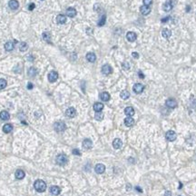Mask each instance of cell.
<instances>
[{
    "label": "cell",
    "mask_w": 196,
    "mask_h": 196,
    "mask_svg": "<svg viewBox=\"0 0 196 196\" xmlns=\"http://www.w3.org/2000/svg\"><path fill=\"white\" fill-rule=\"evenodd\" d=\"M34 187L38 193H44L46 190V184L42 180H36L34 184Z\"/></svg>",
    "instance_id": "1"
},
{
    "label": "cell",
    "mask_w": 196,
    "mask_h": 196,
    "mask_svg": "<svg viewBox=\"0 0 196 196\" xmlns=\"http://www.w3.org/2000/svg\"><path fill=\"white\" fill-rule=\"evenodd\" d=\"M67 161H68L67 156L65 155V154H63V153L58 154V155L56 156V159H55L56 163H57L58 165H61V166L65 165V164L67 163Z\"/></svg>",
    "instance_id": "2"
},
{
    "label": "cell",
    "mask_w": 196,
    "mask_h": 196,
    "mask_svg": "<svg viewBox=\"0 0 196 196\" xmlns=\"http://www.w3.org/2000/svg\"><path fill=\"white\" fill-rule=\"evenodd\" d=\"M54 129H55L57 133H62L66 129V125L65 123L62 121H58V122H55V124H54Z\"/></svg>",
    "instance_id": "3"
},
{
    "label": "cell",
    "mask_w": 196,
    "mask_h": 196,
    "mask_svg": "<svg viewBox=\"0 0 196 196\" xmlns=\"http://www.w3.org/2000/svg\"><path fill=\"white\" fill-rule=\"evenodd\" d=\"M165 104L167 107H169V108H175L176 106H177V102H176L175 100H174V98H169V99H167L165 102Z\"/></svg>",
    "instance_id": "4"
},
{
    "label": "cell",
    "mask_w": 196,
    "mask_h": 196,
    "mask_svg": "<svg viewBox=\"0 0 196 196\" xmlns=\"http://www.w3.org/2000/svg\"><path fill=\"white\" fill-rule=\"evenodd\" d=\"M65 115L69 118H74L76 115V110L74 107H69L67 110L65 111Z\"/></svg>",
    "instance_id": "5"
},
{
    "label": "cell",
    "mask_w": 196,
    "mask_h": 196,
    "mask_svg": "<svg viewBox=\"0 0 196 196\" xmlns=\"http://www.w3.org/2000/svg\"><path fill=\"white\" fill-rule=\"evenodd\" d=\"M57 78H58V74L55 71H51L50 73L48 74V80L51 83L55 82V81L57 80Z\"/></svg>",
    "instance_id": "6"
},
{
    "label": "cell",
    "mask_w": 196,
    "mask_h": 196,
    "mask_svg": "<svg viewBox=\"0 0 196 196\" xmlns=\"http://www.w3.org/2000/svg\"><path fill=\"white\" fill-rule=\"evenodd\" d=\"M165 137H166V139H167L168 141H170V142H174V140H175V139H176V133H174V131L170 130V131H168V132L166 133Z\"/></svg>",
    "instance_id": "7"
},
{
    "label": "cell",
    "mask_w": 196,
    "mask_h": 196,
    "mask_svg": "<svg viewBox=\"0 0 196 196\" xmlns=\"http://www.w3.org/2000/svg\"><path fill=\"white\" fill-rule=\"evenodd\" d=\"M95 171H96V173L98 174H103V173H104V171H105V166L103 165V163H97L96 165V167H95Z\"/></svg>",
    "instance_id": "8"
},
{
    "label": "cell",
    "mask_w": 196,
    "mask_h": 196,
    "mask_svg": "<svg viewBox=\"0 0 196 196\" xmlns=\"http://www.w3.org/2000/svg\"><path fill=\"white\" fill-rule=\"evenodd\" d=\"M133 92L135 94H141L142 92L143 91V89H144V86H143V85H142V84H135L134 86H133Z\"/></svg>",
    "instance_id": "9"
},
{
    "label": "cell",
    "mask_w": 196,
    "mask_h": 196,
    "mask_svg": "<svg viewBox=\"0 0 196 196\" xmlns=\"http://www.w3.org/2000/svg\"><path fill=\"white\" fill-rule=\"evenodd\" d=\"M112 71H113V69H112V67H111L109 65H103V67H102V73H103V75H105V76L110 75V74L112 73Z\"/></svg>",
    "instance_id": "10"
},
{
    "label": "cell",
    "mask_w": 196,
    "mask_h": 196,
    "mask_svg": "<svg viewBox=\"0 0 196 196\" xmlns=\"http://www.w3.org/2000/svg\"><path fill=\"white\" fill-rule=\"evenodd\" d=\"M8 5H9V7L12 10H16L18 8V6H19V3H18L17 0H10L8 2Z\"/></svg>",
    "instance_id": "11"
},
{
    "label": "cell",
    "mask_w": 196,
    "mask_h": 196,
    "mask_svg": "<svg viewBox=\"0 0 196 196\" xmlns=\"http://www.w3.org/2000/svg\"><path fill=\"white\" fill-rule=\"evenodd\" d=\"M126 38L129 42H134L137 38V35L134 32H128L126 34Z\"/></svg>",
    "instance_id": "12"
},
{
    "label": "cell",
    "mask_w": 196,
    "mask_h": 196,
    "mask_svg": "<svg viewBox=\"0 0 196 196\" xmlns=\"http://www.w3.org/2000/svg\"><path fill=\"white\" fill-rule=\"evenodd\" d=\"M140 12L142 13V15H147L151 12V8L148 5H142L141 7H140Z\"/></svg>",
    "instance_id": "13"
},
{
    "label": "cell",
    "mask_w": 196,
    "mask_h": 196,
    "mask_svg": "<svg viewBox=\"0 0 196 196\" xmlns=\"http://www.w3.org/2000/svg\"><path fill=\"white\" fill-rule=\"evenodd\" d=\"M93 146V142L91 141L90 139H85L83 141V147L86 150H88V149H91Z\"/></svg>",
    "instance_id": "14"
},
{
    "label": "cell",
    "mask_w": 196,
    "mask_h": 196,
    "mask_svg": "<svg viewBox=\"0 0 196 196\" xmlns=\"http://www.w3.org/2000/svg\"><path fill=\"white\" fill-rule=\"evenodd\" d=\"M172 8H173V4H172V2L170 1V0H167L164 4H163V9L165 12H169V11H171L172 10Z\"/></svg>",
    "instance_id": "15"
},
{
    "label": "cell",
    "mask_w": 196,
    "mask_h": 196,
    "mask_svg": "<svg viewBox=\"0 0 196 196\" xmlns=\"http://www.w3.org/2000/svg\"><path fill=\"white\" fill-rule=\"evenodd\" d=\"M113 146L114 149H120L121 147L123 146V142H122V140L119 138L114 139L113 142Z\"/></svg>",
    "instance_id": "16"
},
{
    "label": "cell",
    "mask_w": 196,
    "mask_h": 196,
    "mask_svg": "<svg viewBox=\"0 0 196 196\" xmlns=\"http://www.w3.org/2000/svg\"><path fill=\"white\" fill-rule=\"evenodd\" d=\"M76 10L74 7H69L66 9V15L69 17H75L76 15Z\"/></svg>",
    "instance_id": "17"
},
{
    "label": "cell",
    "mask_w": 196,
    "mask_h": 196,
    "mask_svg": "<svg viewBox=\"0 0 196 196\" xmlns=\"http://www.w3.org/2000/svg\"><path fill=\"white\" fill-rule=\"evenodd\" d=\"M50 193L53 194V195H58V194H60V193H61L60 187H58V186H56V185L52 186L50 188Z\"/></svg>",
    "instance_id": "18"
},
{
    "label": "cell",
    "mask_w": 196,
    "mask_h": 196,
    "mask_svg": "<svg viewBox=\"0 0 196 196\" xmlns=\"http://www.w3.org/2000/svg\"><path fill=\"white\" fill-rule=\"evenodd\" d=\"M9 118H10V114H9L8 112H6V111H2V112L0 113V119H1V120L7 121V120H9Z\"/></svg>",
    "instance_id": "19"
},
{
    "label": "cell",
    "mask_w": 196,
    "mask_h": 196,
    "mask_svg": "<svg viewBox=\"0 0 196 196\" xmlns=\"http://www.w3.org/2000/svg\"><path fill=\"white\" fill-rule=\"evenodd\" d=\"M15 178L18 179V180H21V179H23L24 177L25 176V172L23 171V170H21V169H18V170H16V172H15Z\"/></svg>",
    "instance_id": "20"
},
{
    "label": "cell",
    "mask_w": 196,
    "mask_h": 196,
    "mask_svg": "<svg viewBox=\"0 0 196 196\" xmlns=\"http://www.w3.org/2000/svg\"><path fill=\"white\" fill-rule=\"evenodd\" d=\"M100 99L103 102H107L110 100V95L107 92H103L100 94Z\"/></svg>",
    "instance_id": "21"
},
{
    "label": "cell",
    "mask_w": 196,
    "mask_h": 196,
    "mask_svg": "<svg viewBox=\"0 0 196 196\" xmlns=\"http://www.w3.org/2000/svg\"><path fill=\"white\" fill-rule=\"evenodd\" d=\"M124 124H125L127 127H131V126H133L134 124V120H133L132 117L128 116V117H126L124 119Z\"/></svg>",
    "instance_id": "22"
},
{
    "label": "cell",
    "mask_w": 196,
    "mask_h": 196,
    "mask_svg": "<svg viewBox=\"0 0 196 196\" xmlns=\"http://www.w3.org/2000/svg\"><path fill=\"white\" fill-rule=\"evenodd\" d=\"M56 22L58 23V24H61V25H63V24H65V22H66V16L64 15H58L57 16H56Z\"/></svg>",
    "instance_id": "23"
},
{
    "label": "cell",
    "mask_w": 196,
    "mask_h": 196,
    "mask_svg": "<svg viewBox=\"0 0 196 196\" xmlns=\"http://www.w3.org/2000/svg\"><path fill=\"white\" fill-rule=\"evenodd\" d=\"M86 59H87L90 63H94L96 60V55L94 53H88L86 54Z\"/></svg>",
    "instance_id": "24"
},
{
    "label": "cell",
    "mask_w": 196,
    "mask_h": 196,
    "mask_svg": "<svg viewBox=\"0 0 196 196\" xmlns=\"http://www.w3.org/2000/svg\"><path fill=\"white\" fill-rule=\"evenodd\" d=\"M124 113H125L127 116H133L134 114V109L133 107H131V106H128V107H126L124 109Z\"/></svg>",
    "instance_id": "25"
},
{
    "label": "cell",
    "mask_w": 196,
    "mask_h": 196,
    "mask_svg": "<svg viewBox=\"0 0 196 196\" xmlns=\"http://www.w3.org/2000/svg\"><path fill=\"white\" fill-rule=\"evenodd\" d=\"M12 130H13V126H12V124H10V123H6V124H5V125L3 126V132L5 133H11Z\"/></svg>",
    "instance_id": "26"
},
{
    "label": "cell",
    "mask_w": 196,
    "mask_h": 196,
    "mask_svg": "<svg viewBox=\"0 0 196 196\" xmlns=\"http://www.w3.org/2000/svg\"><path fill=\"white\" fill-rule=\"evenodd\" d=\"M162 35H163V36L164 38H166V39H168V38L171 37L172 35V31L170 30V29H168V28H166V29H163V32H162Z\"/></svg>",
    "instance_id": "27"
},
{
    "label": "cell",
    "mask_w": 196,
    "mask_h": 196,
    "mask_svg": "<svg viewBox=\"0 0 196 196\" xmlns=\"http://www.w3.org/2000/svg\"><path fill=\"white\" fill-rule=\"evenodd\" d=\"M103 109V104L102 103H96L94 104V110L96 112H101Z\"/></svg>",
    "instance_id": "28"
},
{
    "label": "cell",
    "mask_w": 196,
    "mask_h": 196,
    "mask_svg": "<svg viewBox=\"0 0 196 196\" xmlns=\"http://www.w3.org/2000/svg\"><path fill=\"white\" fill-rule=\"evenodd\" d=\"M14 47H15V45H14V43L11 42V41H9L7 43H5V49L6 51H12L13 49H14Z\"/></svg>",
    "instance_id": "29"
},
{
    "label": "cell",
    "mask_w": 196,
    "mask_h": 196,
    "mask_svg": "<svg viewBox=\"0 0 196 196\" xmlns=\"http://www.w3.org/2000/svg\"><path fill=\"white\" fill-rule=\"evenodd\" d=\"M120 96L122 99H123V100H126V99H128L129 97H130V93H129L128 91L126 90H123L121 92L120 94Z\"/></svg>",
    "instance_id": "30"
},
{
    "label": "cell",
    "mask_w": 196,
    "mask_h": 196,
    "mask_svg": "<svg viewBox=\"0 0 196 196\" xmlns=\"http://www.w3.org/2000/svg\"><path fill=\"white\" fill-rule=\"evenodd\" d=\"M36 73H37V71H36V69L35 67H31L28 70V76L30 77H35L36 76Z\"/></svg>",
    "instance_id": "31"
},
{
    "label": "cell",
    "mask_w": 196,
    "mask_h": 196,
    "mask_svg": "<svg viewBox=\"0 0 196 196\" xmlns=\"http://www.w3.org/2000/svg\"><path fill=\"white\" fill-rule=\"evenodd\" d=\"M42 36H43V39L45 41H46V42H48V43H50L51 42V35L49 33H43V35H42Z\"/></svg>",
    "instance_id": "32"
},
{
    "label": "cell",
    "mask_w": 196,
    "mask_h": 196,
    "mask_svg": "<svg viewBox=\"0 0 196 196\" xmlns=\"http://www.w3.org/2000/svg\"><path fill=\"white\" fill-rule=\"evenodd\" d=\"M27 48H28L27 44L25 43V42H21L20 45H19V49H20V51H22V52H25V51L26 50Z\"/></svg>",
    "instance_id": "33"
},
{
    "label": "cell",
    "mask_w": 196,
    "mask_h": 196,
    "mask_svg": "<svg viewBox=\"0 0 196 196\" xmlns=\"http://www.w3.org/2000/svg\"><path fill=\"white\" fill-rule=\"evenodd\" d=\"M105 20H106V15H102V17L100 18V20L98 22V26H103L105 24Z\"/></svg>",
    "instance_id": "34"
},
{
    "label": "cell",
    "mask_w": 196,
    "mask_h": 196,
    "mask_svg": "<svg viewBox=\"0 0 196 196\" xmlns=\"http://www.w3.org/2000/svg\"><path fill=\"white\" fill-rule=\"evenodd\" d=\"M95 118L97 121H102L103 119V113H101V112H96V115H95Z\"/></svg>",
    "instance_id": "35"
},
{
    "label": "cell",
    "mask_w": 196,
    "mask_h": 196,
    "mask_svg": "<svg viewBox=\"0 0 196 196\" xmlns=\"http://www.w3.org/2000/svg\"><path fill=\"white\" fill-rule=\"evenodd\" d=\"M6 81L5 79H0V89H4L6 86Z\"/></svg>",
    "instance_id": "36"
},
{
    "label": "cell",
    "mask_w": 196,
    "mask_h": 196,
    "mask_svg": "<svg viewBox=\"0 0 196 196\" xmlns=\"http://www.w3.org/2000/svg\"><path fill=\"white\" fill-rule=\"evenodd\" d=\"M143 4H144V5H152V3H153V0H143Z\"/></svg>",
    "instance_id": "37"
},
{
    "label": "cell",
    "mask_w": 196,
    "mask_h": 196,
    "mask_svg": "<svg viewBox=\"0 0 196 196\" xmlns=\"http://www.w3.org/2000/svg\"><path fill=\"white\" fill-rule=\"evenodd\" d=\"M123 68L124 70H128L129 68H130V65H129L128 63H123Z\"/></svg>",
    "instance_id": "38"
},
{
    "label": "cell",
    "mask_w": 196,
    "mask_h": 196,
    "mask_svg": "<svg viewBox=\"0 0 196 196\" xmlns=\"http://www.w3.org/2000/svg\"><path fill=\"white\" fill-rule=\"evenodd\" d=\"M73 154H75V155H80V151L78 150V149H74L73 150Z\"/></svg>",
    "instance_id": "39"
},
{
    "label": "cell",
    "mask_w": 196,
    "mask_h": 196,
    "mask_svg": "<svg viewBox=\"0 0 196 196\" xmlns=\"http://www.w3.org/2000/svg\"><path fill=\"white\" fill-rule=\"evenodd\" d=\"M132 55L133 56V58H135V59H137V58H139V54L136 53V52H133L132 53Z\"/></svg>",
    "instance_id": "40"
},
{
    "label": "cell",
    "mask_w": 196,
    "mask_h": 196,
    "mask_svg": "<svg viewBox=\"0 0 196 196\" xmlns=\"http://www.w3.org/2000/svg\"><path fill=\"white\" fill-rule=\"evenodd\" d=\"M35 4H30V5H29V6H28V9H29V10L30 11H32L33 9H34V8H35Z\"/></svg>",
    "instance_id": "41"
},
{
    "label": "cell",
    "mask_w": 196,
    "mask_h": 196,
    "mask_svg": "<svg viewBox=\"0 0 196 196\" xmlns=\"http://www.w3.org/2000/svg\"><path fill=\"white\" fill-rule=\"evenodd\" d=\"M138 76H139V77L142 78V79H143V78H144V75L143 74V72H142V71H139V72H138Z\"/></svg>",
    "instance_id": "42"
},
{
    "label": "cell",
    "mask_w": 196,
    "mask_h": 196,
    "mask_svg": "<svg viewBox=\"0 0 196 196\" xmlns=\"http://www.w3.org/2000/svg\"><path fill=\"white\" fill-rule=\"evenodd\" d=\"M169 19H170V17H169V16H167V17L163 18V19H162V23H166V22H168Z\"/></svg>",
    "instance_id": "43"
},
{
    "label": "cell",
    "mask_w": 196,
    "mask_h": 196,
    "mask_svg": "<svg viewBox=\"0 0 196 196\" xmlns=\"http://www.w3.org/2000/svg\"><path fill=\"white\" fill-rule=\"evenodd\" d=\"M33 87H34V86H33V84H32V83H28V84H27V88L29 89V90L33 89Z\"/></svg>",
    "instance_id": "44"
},
{
    "label": "cell",
    "mask_w": 196,
    "mask_h": 196,
    "mask_svg": "<svg viewBox=\"0 0 196 196\" xmlns=\"http://www.w3.org/2000/svg\"><path fill=\"white\" fill-rule=\"evenodd\" d=\"M164 196H172V193L170 191H166L165 194H164Z\"/></svg>",
    "instance_id": "45"
},
{
    "label": "cell",
    "mask_w": 196,
    "mask_h": 196,
    "mask_svg": "<svg viewBox=\"0 0 196 196\" xmlns=\"http://www.w3.org/2000/svg\"><path fill=\"white\" fill-rule=\"evenodd\" d=\"M190 10H191V6H190V5H187V6H186V12H190Z\"/></svg>",
    "instance_id": "46"
},
{
    "label": "cell",
    "mask_w": 196,
    "mask_h": 196,
    "mask_svg": "<svg viewBox=\"0 0 196 196\" xmlns=\"http://www.w3.org/2000/svg\"><path fill=\"white\" fill-rule=\"evenodd\" d=\"M135 189H136V190H137L138 192H140V193H142V192H143V191H142V189L140 188V187H136Z\"/></svg>",
    "instance_id": "47"
},
{
    "label": "cell",
    "mask_w": 196,
    "mask_h": 196,
    "mask_svg": "<svg viewBox=\"0 0 196 196\" xmlns=\"http://www.w3.org/2000/svg\"><path fill=\"white\" fill-rule=\"evenodd\" d=\"M28 58H29V60H30V61H32V60H33V57H32V55H29V57H28Z\"/></svg>",
    "instance_id": "48"
}]
</instances>
